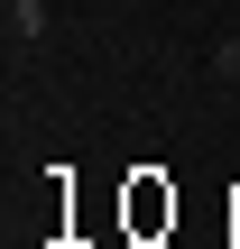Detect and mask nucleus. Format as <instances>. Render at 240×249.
Segmentation results:
<instances>
[{"instance_id": "obj_1", "label": "nucleus", "mask_w": 240, "mask_h": 249, "mask_svg": "<svg viewBox=\"0 0 240 249\" xmlns=\"http://www.w3.org/2000/svg\"><path fill=\"white\" fill-rule=\"evenodd\" d=\"M9 37L37 46V37H46V0H9Z\"/></svg>"}, {"instance_id": "obj_2", "label": "nucleus", "mask_w": 240, "mask_h": 249, "mask_svg": "<svg viewBox=\"0 0 240 249\" xmlns=\"http://www.w3.org/2000/svg\"><path fill=\"white\" fill-rule=\"evenodd\" d=\"M213 74H222V83H240V28L222 37V46H213Z\"/></svg>"}]
</instances>
